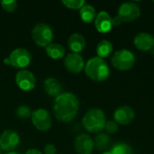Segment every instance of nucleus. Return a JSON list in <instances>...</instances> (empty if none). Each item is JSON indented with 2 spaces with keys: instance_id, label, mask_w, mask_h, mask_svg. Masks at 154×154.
<instances>
[{
  "instance_id": "nucleus-15",
  "label": "nucleus",
  "mask_w": 154,
  "mask_h": 154,
  "mask_svg": "<svg viewBox=\"0 0 154 154\" xmlns=\"http://www.w3.org/2000/svg\"><path fill=\"white\" fill-rule=\"evenodd\" d=\"M94 22L96 29L101 33H107L112 30V17L106 11L99 12Z\"/></svg>"
},
{
  "instance_id": "nucleus-14",
  "label": "nucleus",
  "mask_w": 154,
  "mask_h": 154,
  "mask_svg": "<svg viewBox=\"0 0 154 154\" xmlns=\"http://www.w3.org/2000/svg\"><path fill=\"white\" fill-rule=\"evenodd\" d=\"M134 44L140 51H152L154 47V37L148 32H139L134 39Z\"/></svg>"
},
{
  "instance_id": "nucleus-9",
  "label": "nucleus",
  "mask_w": 154,
  "mask_h": 154,
  "mask_svg": "<svg viewBox=\"0 0 154 154\" xmlns=\"http://www.w3.org/2000/svg\"><path fill=\"white\" fill-rule=\"evenodd\" d=\"M15 82L23 91H31L34 88L36 79L32 72L26 69L19 70L15 75Z\"/></svg>"
},
{
  "instance_id": "nucleus-25",
  "label": "nucleus",
  "mask_w": 154,
  "mask_h": 154,
  "mask_svg": "<svg viewBox=\"0 0 154 154\" xmlns=\"http://www.w3.org/2000/svg\"><path fill=\"white\" fill-rule=\"evenodd\" d=\"M0 5L2 6V8L5 11L8 12V13H13L17 8V2L15 0H5V1H1L0 2Z\"/></svg>"
},
{
  "instance_id": "nucleus-29",
  "label": "nucleus",
  "mask_w": 154,
  "mask_h": 154,
  "mask_svg": "<svg viewBox=\"0 0 154 154\" xmlns=\"http://www.w3.org/2000/svg\"><path fill=\"white\" fill-rule=\"evenodd\" d=\"M25 154H42V152L37 149H30L25 152Z\"/></svg>"
},
{
  "instance_id": "nucleus-34",
  "label": "nucleus",
  "mask_w": 154,
  "mask_h": 154,
  "mask_svg": "<svg viewBox=\"0 0 154 154\" xmlns=\"http://www.w3.org/2000/svg\"><path fill=\"white\" fill-rule=\"evenodd\" d=\"M153 4H154V1H153Z\"/></svg>"
},
{
  "instance_id": "nucleus-28",
  "label": "nucleus",
  "mask_w": 154,
  "mask_h": 154,
  "mask_svg": "<svg viewBox=\"0 0 154 154\" xmlns=\"http://www.w3.org/2000/svg\"><path fill=\"white\" fill-rule=\"evenodd\" d=\"M122 23H123V21L121 20V18L118 15H116V16H115V17L112 18V25L113 26H118Z\"/></svg>"
},
{
  "instance_id": "nucleus-19",
  "label": "nucleus",
  "mask_w": 154,
  "mask_h": 154,
  "mask_svg": "<svg viewBox=\"0 0 154 154\" xmlns=\"http://www.w3.org/2000/svg\"><path fill=\"white\" fill-rule=\"evenodd\" d=\"M79 15L81 20L84 23H90L93 21H95L97 14H96V9L94 8L93 5L86 4L80 10H79Z\"/></svg>"
},
{
  "instance_id": "nucleus-5",
  "label": "nucleus",
  "mask_w": 154,
  "mask_h": 154,
  "mask_svg": "<svg viewBox=\"0 0 154 154\" xmlns=\"http://www.w3.org/2000/svg\"><path fill=\"white\" fill-rule=\"evenodd\" d=\"M111 63L113 67L118 70H129L135 63V57L131 51L122 49L114 53L111 59Z\"/></svg>"
},
{
  "instance_id": "nucleus-18",
  "label": "nucleus",
  "mask_w": 154,
  "mask_h": 154,
  "mask_svg": "<svg viewBox=\"0 0 154 154\" xmlns=\"http://www.w3.org/2000/svg\"><path fill=\"white\" fill-rule=\"evenodd\" d=\"M47 55L53 60L62 59L65 55V49L60 43H51L46 47Z\"/></svg>"
},
{
  "instance_id": "nucleus-26",
  "label": "nucleus",
  "mask_w": 154,
  "mask_h": 154,
  "mask_svg": "<svg viewBox=\"0 0 154 154\" xmlns=\"http://www.w3.org/2000/svg\"><path fill=\"white\" fill-rule=\"evenodd\" d=\"M105 129L108 134H116L118 130V125L115 121H108L106 124Z\"/></svg>"
},
{
  "instance_id": "nucleus-7",
  "label": "nucleus",
  "mask_w": 154,
  "mask_h": 154,
  "mask_svg": "<svg viewBox=\"0 0 154 154\" xmlns=\"http://www.w3.org/2000/svg\"><path fill=\"white\" fill-rule=\"evenodd\" d=\"M31 119L34 127L41 132L49 131L52 125L51 115L49 111L44 108H38L32 111Z\"/></svg>"
},
{
  "instance_id": "nucleus-16",
  "label": "nucleus",
  "mask_w": 154,
  "mask_h": 154,
  "mask_svg": "<svg viewBox=\"0 0 154 154\" xmlns=\"http://www.w3.org/2000/svg\"><path fill=\"white\" fill-rule=\"evenodd\" d=\"M68 45L73 53H79L86 47V40L82 34L75 32L69 36L68 40Z\"/></svg>"
},
{
  "instance_id": "nucleus-11",
  "label": "nucleus",
  "mask_w": 154,
  "mask_h": 154,
  "mask_svg": "<svg viewBox=\"0 0 154 154\" xmlns=\"http://www.w3.org/2000/svg\"><path fill=\"white\" fill-rule=\"evenodd\" d=\"M64 66L69 72L78 74L85 69V61L79 53L71 52L65 57Z\"/></svg>"
},
{
  "instance_id": "nucleus-22",
  "label": "nucleus",
  "mask_w": 154,
  "mask_h": 154,
  "mask_svg": "<svg viewBox=\"0 0 154 154\" xmlns=\"http://www.w3.org/2000/svg\"><path fill=\"white\" fill-rule=\"evenodd\" d=\"M112 154H132V148L125 143H118L110 151Z\"/></svg>"
},
{
  "instance_id": "nucleus-30",
  "label": "nucleus",
  "mask_w": 154,
  "mask_h": 154,
  "mask_svg": "<svg viewBox=\"0 0 154 154\" xmlns=\"http://www.w3.org/2000/svg\"><path fill=\"white\" fill-rule=\"evenodd\" d=\"M5 154H20V153H18V152H5Z\"/></svg>"
},
{
  "instance_id": "nucleus-10",
  "label": "nucleus",
  "mask_w": 154,
  "mask_h": 154,
  "mask_svg": "<svg viewBox=\"0 0 154 154\" xmlns=\"http://www.w3.org/2000/svg\"><path fill=\"white\" fill-rule=\"evenodd\" d=\"M20 143L19 134L13 130H5L0 135V148L5 152H13Z\"/></svg>"
},
{
  "instance_id": "nucleus-2",
  "label": "nucleus",
  "mask_w": 154,
  "mask_h": 154,
  "mask_svg": "<svg viewBox=\"0 0 154 154\" xmlns=\"http://www.w3.org/2000/svg\"><path fill=\"white\" fill-rule=\"evenodd\" d=\"M86 75L94 81H104L110 75V69L106 61L99 57H93L85 64Z\"/></svg>"
},
{
  "instance_id": "nucleus-6",
  "label": "nucleus",
  "mask_w": 154,
  "mask_h": 154,
  "mask_svg": "<svg viewBox=\"0 0 154 154\" xmlns=\"http://www.w3.org/2000/svg\"><path fill=\"white\" fill-rule=\"evenodd\" d=\"M53 31L51 27L44 23H37L32 31V37L34 42L41 47H47L53 40Z\"/></svg>"
},
{
  "instance_id": "nucleus-3",
  "label": "nucleus",
  "mask_w": 154,
  "mask_h": 154,
  "mask_svg": "<svg viewBox=\"0 0 154 154\" xmlns=\"http://www.w3.org/2000/svg\"><path fill=\"white\" fill-rule=\"evenodd\" d=\"M82 124L88 132L92 134L99 133L105 129L106 124V115L100 108H90L83 116Z\"/></svg>"
},
{
  "instance_id": "nucleus-21",
  "label": "nucleus",
  "mask_w": 154,
  "mask_h": 154,
  "mask_svg": "<svg viewBox=\"0 0 154 154\" xmlns=\"http://www.w3.org/2000/svg\"><path fill=\"white\" fill-rule=\"evenodd\" d=\"M95 147L99 151H105L110 144V138L106 134H99L94 141Z\"/></svg>"
},
{
  "instance_id": "nucleus-32",
  "label": "nucleus",
  "mask_w": 154,
  "mask_h": 154,
  "mask_svg": "<svg viewBox=\"0 0 154 154\" xmlns=\"http://www.w3.org/2000/svg\"><path fill=\"white\" fill-rule=\"evenodd\" d=\"M152 55L154 56V47L152 48Z\"/></svg>"
},
{
  "instance_id": "nucleus-4",
  "label": "nucleus",
  "mask_w": 154,
  "mask_h": 154,
  "mask_svg": "<svg viewBox=\"0 0 154 154\" xmlns=\"http://www.w3.org/2000/svg\"><path fill=\"white\" fill-rule=\"evenodd\" d=\"M32 61V54L24 48H17L12 51L10 55L5 58V65H11L16 69H23L29 66Z\"/></svg>"
},
{
  "instance_id": "nucleus-27",
  "label": "nucleus",
  "mask_w": 154,
  "mask_h": 154,
  "mask_svg": "<svg viewBox=\"0 0 154 154\" xmlns=\"http://www.w3.org/2000/svg\"><path fill=\"white\" fill-rule=\"evenodd\" d=\"M43 151H44V153L45 154H56L57 149H56V147H55L54 144L48 143V144L45 145Z\"/></svg>"
},
{
  "instance_id": "nucleus-20",
  "label": "nucleus",
  "mask_w": 154,
  "mask_h": 154,
  "mask_svg": "<svg viewBox=\"0 0 154 154\" xmlns=\"http://www.w3.org/2000/svg\"><path fill=\"white\" fill-rule=\"evenodd\" d=\"M113 51V44L107 40H102L97 46V53L99 58H107Z\"/></svg>"
},
{
  "instance_id": "nucleus-31",
  "label": "nucleus",
  "mask_w": 154,
  "mask_h": 154,
  "mask_svg": "<svg viewBox=\"0 0 154 154\" xmlns=\"http://www.w3.org/2000/svg\"><path fill=\"white\" fill-rule=\"evenodd\" d=\"M102 154H112V152H104Z\"/></svg>"
},
{
  "instance_id": "nucleus-8",
  "label": "nucleus",
  "mask_w": 154,
  "mask_h": 154,
  "mask_svg": "<svg viewBox=\"0 0 154 154\" xmlns=\"http://www.w3.org/2000/svg\"><path fill=\"white\" fill-rule=\"evenodd\" d=\"M117 15L123 22H132L140 17L141 9L134 2H125L119 6Z\"/></svg>"
},
{
  "instance_id": "nucleus-1",
  "label": "nucleus",
  "mask_w": 154,
  "mask_h": 154,
  "mask_svg": "<svg viewBox=\"0 0 154 154\" xmlns=\"http://www.w3.org/2000/svg\"><path fill=\"white\" fill-rule=\"evenodd\" d=\"M79 110V98L70 92H64L55 97L53 112L55 117L60 122H69L73 120Z\"/></svg>"
},
{
  "instance_id": "nucleus-13",
  "label": "nucleus",
  "mask_w": 154,
  "mask_h": 154,
  "mask_svg": "<svg viewBox=\"0 0 154 154\" xmlns=\"http://www.w3.org/2000/svg\"><path fill=\"white\" fill-rule=\"evenodd\" d=\"M135 117L134 110L129 106H122L116 109L114 113V119L116 124L122 125H130Z\"/></svg>"
},
{
  "instance_id": "nucleus-24",
  "label": "nucleus",
  "mask_w": 154,
  "mask_h": 154,
  "mask_svg": "<svg viewBox=\"0 0 154 154\" xmlns=\"http://www.w3.org/2000/svg\"><path fill=\"white\" fill-rule=\"evenodd\" d=\"M32 111L31 110V108L27 106H19L16 109V115L19 118H22V119H26V118H29L31 117L32 116Z\"/></svg>"
},
{
  "instance_id": "nucleus-17",
  "label": "nucleus",
  "mask_w": 154,
  "mask_h": 154,
  "mask_svg": "<svg viewBox=\"0 0 154 154\" xmlns=\"http://www.w3.org/2000/svg\"><path fill=\"white\" fill-rule=\"evenodd\" d=\"M43 88L45 92L50 97H57L62 92V87L60 81L55 78H48L43 82Z\"/></svg>"
},
{
  "instance_id": "nucleus-33",
  "label": "nucleus",
  "mask_w": 154,
  "mask_h": 154,
  "mask_svg": "<svg viewBox=\"0 0 154 154\" xmlns=\"http://www.w3.org/2000/svg\"><path fill=\"white\" fill-rule=\"evenodd\" d=\"M1 151H2V150H1V148H0V154L2 153V152H1Z\"/></svg>"
},
{
  "instance_id": "nucleus-12",
  "label": "nucleus",
  "mask_w": 154,
  "mask_h": 154,
  "mask_svg": "<svg viewBox=\"0 0 154 154\" xmlns=\"http://www.w3.org/2000/svg\"><path fill=\"white\" fill-rule=\"evenodd\" d=\"M74 147L78 154H91L93 152L95 144L93 139L88 134H81L76 137Z\"/></svg>"
},
{
  "instance_id": "nucleus-23",
  "label": "nucleus",
  "mask_w": 154,
  "mask_h": 154,
  "mask_svg": "<svg viewBox=\"0 0 154 154\" xmlns=\"http://www.w3.org/2000/svg\"><path fill=\"white\" fill-rule=\"evenodd\" d=\"M62 4L69 9L80 10L86 5V2L84 0H62Z\"/></svg>"
}]
</instances>
